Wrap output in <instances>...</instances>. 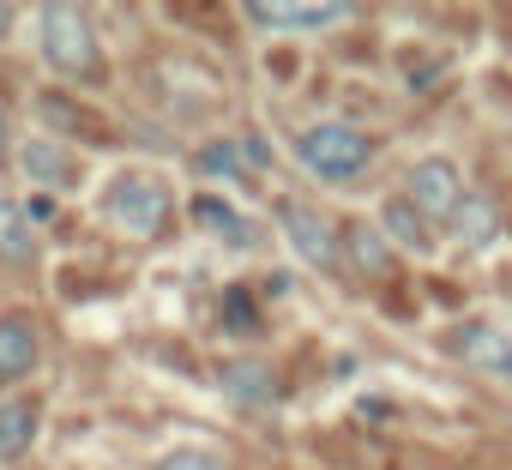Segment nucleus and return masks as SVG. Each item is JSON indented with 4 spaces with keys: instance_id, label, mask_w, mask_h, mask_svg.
Returning <instances> with one entry per match:
<instances>
[{
    "instance_id": "obj_8",
    "label": "nucleus",
    "mask_w": 512,
    "mask_h": 470,
    "mask_svg": "<svg viewBox=\"0 0 512 470\" xmlns=\"http://www.w3.org/2000/svg\"><path fill=\"white\" fill-rule=\"evenodd\" d=\"M37 428H43V404L37 398H7L0 404V458H25L37 446Z\"/></svg>"
},
{
    "instance_id": "obj_7",
    "label": "nucleus",
    "mask_w": 512,
    "mask_h": 470,
    "mask_svg": "<svg viewBox=\"0 0 512 470\" xmlns=\"http://www.w3.org/2000/svg\"><path fill=\"white\" fill-rule=\"evenodd\" d=\"M37 320L31 314H0V380H25L37 368Z\"/></svg>"
},
{
    "instance_id": "obj_3",
    "label": "nucleus",
    "mask_w": 512,
    "mask_h": 470,
    "mask_svg": "<svg viewBox=\"0 0 512 470\" xmlns=\"http://www.w3.org/2000/svg\"><path fill=\"white\" fill-rule=\"evenodd\" d=\"M296 157H302L314 175H326V181H356V175L374 163V145H368V133H356V127H344V121H320V127H308V133L296 139Z\"/></svg>"
},
{
    "instance_id": "obj_10",
    "label": "nucleus",
    "mask_w": 512,
    "mask_h": 470,
    "mask_svg": "<svg viewBox=\"0 0 512 470\" xmlns=\"http://www.w3.org/2000/svg\"><path fill=\"white\" fill-rule=\"evenodd\" d=\"M253 25H272V31H326V25H344L350 7H247Z\"/></svg>"
},
{
    "instance_id": "obj_16",
    "label": "nucleus",
    "mask_w": 512,
    "mask_h": 470,
    "mask_svg": "<svg viewBox=\"0 0 512 470\" xmlns=\"http://www.w3.org/2000/svg\"><path fill=\"white\" fill-rule=\"evenodd\" d=\"M494 223H500V217H494V205H488V199H464V205H458V217H452V229H458V242H464V248L494 242Z\"/></svg>"
},
{
    "instance_id": "obj_2",
    "label": "nucleus",
    "mask_w": 512,
    "mask_h": 470,
    "mask_svg": "<svg viewBox=\"0 0 512 470\" xmlns=\"http://www.w3.org/2000/svg\"><path fill=\"white\" fill-rule=\"evenodd\" d=\"M103 211H109L115 229L151 242V235H163V223H169V187L157 175H145V169H121L109 181V193H103Z\"/></svg>"
},
{
    "instance_id": "obj_11",
    "label": "nucleus",
    "mask_w": 512,
    "mask_h": 470,
    "mask_svg": "<svg viewBox=\"0 0 512 470\" xmlns=\"http://www.w3.org/2000/svg\"><path fill=\"white\" fill-rule=\"evenodd\" d=\"M223 392H229L235 404H247V410L278 404V380H272V368H260V362H235V368H223Z\"/></svg>"
},
{
    "instance_id": "obj_12",
    "label": "nucleus",
    "mask_w": 512,
    "mask_h": 470,
    "mask_svg": "<svg viewBox=\"0 0 512 470\" xmlns=\"http://www.w3.org/2000/svg\"><path fill=\"white\" fill-rule=\"evenodd\" d=\"M344 248H350V260H356L362 278H386V266H392V242H386L374 223H350V229H344Z\"/></svg>"
},
{
    "instance_id": "obj_4",
    "label": "nucleus",
    "mask_w": 512,
    "mask_h": 470,
    "mask_svg": "<svg viewBox=\"0 0 512 470\" xmlns=\"http://www.w3.org/2000/svg\"><path fill=\"white\" fill-rule=\"evenodd\" d=\"M404 199L428 217V223H452L458 217V205H464V187H458V169L446 163V157H428V163H416L410 169V187H404Z\"/></svg>"
},
{
    "instance_id": "obj_13",
    "label": "nucleus",
    "mask_w": 512,
    "mask_h": 470,
    "mask_svg": "<svg viewBox=\"0 0 512 470\" xmlns=\"http://www.w3.org/2000/svg\"><path fill=\"white\" fill-rule=\"evenodd\" d=\"M193 217H199L211 235H223L229 248H247V242H253V223H247L235 205H223L217 193H199V199H193Z\"/></svg>"
},
{
    "instance_id": "obj_6",
    "label": "nucleus",
    "mask_w": 512,
    "mask_h": 470,
    "mask_svg": "<svg viewBox=\"0 0 512 470\" xmlns=\"http://www.w3.org/2000/svg\"><path fill=\"white\" fill-rule=\"evenodd\" d=\"M19 163H25V175H31V181H43V187H55V193H67V187H79V181H85L79 151H67V145H55V139H31V145L19 151Z\"/></svg>"
},
{
    "instance_id": "obj_1",
    "label": "nucleus",
    "mask_w": 512,
    "mask_h": 470,
    "mask_svg": "<svg viewBox=\"0 0 512 470\" xmlns=\"http://www.w3.org/2000/svg\"><path fill=\"white\" fill-rule=\"evenodd\" d=\"M37 43H43V61L67 79H97L103 73V49H97V31L79 7H43L37 13Z\"/></svg>"
},
{
    "instance_id": "obj_14",
    "label": "nucleus",
    "mask_w": 512,
    "mask_h": 470,
    "mask_svg": "<svg viewBox=\"0 0 512 470\" xmlns=\"http://www.w3.org/2000/svg\"><path fill=\"white\" fill-rule=\"evenodd\" d=\"M386 242L410 248V254H428L434 235H428V217L410 205V199H386Z\"/></svg>"
},
{
    "instance_id": "obj_19",
    "label": "nucleus",
    "mask_w": 512,
    "mask_h": 470,
    "mask_svg": "<svg viewBox=\"0 0 512 470\" xmlns=\"http://www.w3.org/2000/svg\"><path fill=\"white\" fill-rule=\"evenodd\" d=\"M235 163H241V145H211L199 157V169H211V175H235Z\"/></svg>"
},
{
    "instance_id": "obj_18",
    "label": "nucleus",
    "mask_w": 512,
    "mask_h": 470,
    "mask_svg": "<svg viewBox=\"0 0 512 470\" xmlns=\"http://www.w3.org/2000/svg\"><path fill=\"white\" fill-rule=\"evenodd\" d=\"M223 320H229V332H235V338L260 332V314H253V302H247L241 290H229V296H223Z\"/></svg>"
},
{
    "instance_id": "obj_17",
    "label": "nucleus",
    "mask_w": 512,
    "mask_h": 470,
    "mask_svg": "<svg viewBox=\"0 0 512 470\" xmlns=\"http://www.w3.org/2000/svg\"><path fill=\"white\" fill-rule=\"evenodd\" d=\"M151 470H229V464H223V452H211V446H175V452H163Z\"/></svg>"
},
{
    "instance_id": "obj_9",
    "label": "nucleus",
    "mask_w": 512,
    "mask_h": 470,
    "mask_svg": "<svg viewBox=\"0 0 512 470\" xmlns=\"http://www.w3.org/2000/svg\"><path fill=\"white\" fill-rule=\"evenodd\" d=\"M0 260L7 266H37V235H31V211L19 199L0 193Z\"/></svg>"
},
{
    "instance_id": "obj_15",
    "label": "nucleus",
    "mask_w": 512,
    "mask_h": 470,
    "mask_svg": "<svg viewBox=\"0 0 512 470\" xmlns=\"http://www.w3.org/2000/svg\"><path fill=\"white\" fill-rule=\"evenodd\" d=\"M458 350H464V362H476V368L512 374V344H506L494 326H464V332H458Z\"/></svg>"
},
{
    "instance_id": "obj_20",
    "label": "nucleus",
    "mask_w": 512,
    "mask_h": 470,
    "mask_svg": "<svg viewBox=\"0 0 512 470\" xmlns=\"http://www.w3.org/2000/svg\"><path fill=\"white\" fill-rule=\"evenodd\" d=\"M13 25H19V7H0V37H7Z\"/></svg>"
},
{
    "instance_id": "obj_21",
    "label": "nucleus",
    "mask_w": 512,
    "mask_h": 470,
    "mask_svg": "<svg viewBox=\"0 0 512 470\" xmlns=\"http://www.w3.org/2000/svg\"><path fill=\"white\" fill-rule=\"evenodd\" d=\"M0 157H7V115H0Z\"/></svg>"
},
{
    "instance_id": "obj_5",
    "label": "nucleus",
    "mask_w": 512,
    "mask_h": 470,
    "mask_svg": "<svg viewBox=\"0 0 512 470\" xmlns=\"http://www.w3.org/2000/svg\"><path fill=\"white\" fill-rule=\"evenodd\" d=\"M284 235H290V248L308 260V266H320V272H332L338 266V229L314 211V205H284Z\"/></svg>"
}]
</instances>
